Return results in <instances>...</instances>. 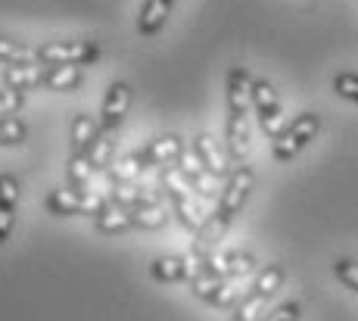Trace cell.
<instances>
[{"label": "cell", "instance_id": "1", "mask_svg": "<svg viewBox=\"0 0 358 321\" xmlns=\"http://www.w3.org/2000/svg\"><path fill=\"white\" fill-rule=\"evenodd\" d=\"M252 190H256V172H252V166H250V162H234L228 178H224V187L218 190L215 213H209L203 218L194 247L215 250V243L228 234L231 224L243 215V209H246V203H250Z\"/></svg>", "mask_w": 358, "mask_h": 321}, {"label": "cell", "instance_id": "2", "mask_svg": "<svg viewBox=\"0 0 358 321\" xmlns=\"http://www.w3.org/2000/svg\"><path fill=\"white\" fill-rule=\"evenodd\" d=\"M250 69L240 63L224 75V150L231 162H246L250 153Z\"/></svg>", "mask_w": 358, "mask_h": 321}, {"label": "cell", "instance_id": "3", "mask_svg": "<svg viewBox=\"0 0 358 321\" xmlns=\"http://www.w3.org/2000/svg\"><path fill=\"white\" fill-rule=\"evenodd\" d=\"M100 134L97 119L87 113H75L72 125H69V159H66V187L75 190H91V150Z\"/></svg>", "mask_w": 358, "mask_h": 321}, {"label": "cell", "instance_id": "4", "mask_svg": "<svg viewBox=\"0 0 358 321\" xmlns=\"http://www.w3.org/2000/svg\"><path fill=\"white\" fill-rule=\"evenodd\" d=\"M184 156H187V147H184L181 134H156L122 162V178H115V184L134 181V175H143L150 169H175Z\"/></svg>", "mask_w": 358, "mask_h": 321}, {"label": "cell", "instance_id": "5", "mask_svg": "<svg viewBox=\"0 0 358 321\" xmlns=\"http://www.w3.org/2000/svg\"><path fill=\"white\" fill-rule=\"evenodd\" d=\"M321 128H324V122H321V115L315 113V109H302V113H296L293 119L278 131V138L271 141V159L274 162H293L308 143L318 138Z\"/></svg>", "mask_w": 358, "mask_h": 321}, {"label": "cell", "instance_id": "6", "mask_svg": "<svg viewBox=\"0 0 358 321\" xmlns=\"http://www.w3.org/2000/svg\"><path fill=\"white\" fill-rule=\"evenodd\" d=\"M103 47L91 38H69V41H44L34 47V63L41 66H69V69H81V66L100 63Z\"/></svg>", "mask_w": 358, "mask_h": 321}, {"label": "cell", "instance_id": "7", "mask_svg": "<svg viewBox=\"0 0 358 321\" xmlns=\"http://www.w3.org/2000/svg\"><path fill=\"white\" fill-rule=\"evenodd\" d=\"M284 281H287L284 265H278V262L265 265V269L256 275L252 287L237 299V306L231 309V321H259L262 318V309H265L268 299H271L274 293L284 287Z\"/></svg>", "mask_w": 358, "mask_h": 321}, {"label": "cell", "instance_id": "8", "mask_svg": "<svg viewBox=\"0 0 358 321\" xmlns=\"http://www.w3.org/2000/svg\"><path fill=\"white\" fill-rule=\"evenodd\" d=\"M169 222L165 209H115L109 206L106 213L94 218V231L106 237H119L128 231H159Z\"/></svg>", "mask_w": 358, "mask_h": 321}, {"label": "cell", "instance_id": "9", "mask_svg": "<svg viewBox=\"0 0 358 321\" xmlns=\"http://www.w3.org/2000/svg\"><path fill=\"white\" fill-rule=\"evenodd\" d=\"M250 106H252V115H256V122H259V131L265 134L268 141H274L287 122H284V104H280L278 91H274V85L268 78H256V75H252Z\"/></svg>", "mask_w": 358, "mask_h": 321}, {"label": "cell", "instance_id": "10", "mask_svg": "<svg viewBox=\"0 0 358 321\" xmlns=\"http://www.w3.org/2000/svg\"><path fill=\"white\" fill-rule=\"evenodd\" d=\"M44 209L57 218H78V215H94L106 213L109 203L91 190H75V187H53L44 197Z\"/></svg>", "mask_w": 358, "mask_h": 321}, {"label": "cell", "instance_id": "11", "mask_svg": "<svg viewBox=\"0 0 358 321\" xmlns=\"http://www.w3.org/2000/svg\"><path fill=\"white\" fill-rule=\"evenodd\" d=\"M194 259L203 265L206 271H212L215 278H224V281H234V278H243L256 269V256L246 250H203L194 247Z\"/></svg>", "mask_w": 358, "mask_h": 321}, {"label": "cell", "instance_id": "12", "mask_svg": "<svg viewBox=\"0 0 358 321\" xmlns=\"http://www.w3.org/2000/svg\"><path fill=\"white\" fill-rule=\"evenodd\" d=\"M190 290L203 299L206 306H215V309H234L237 306V290L224 281V278H215L212 271H206L203 265L194 259V271H190Z\"/></svg>", "mask_w": 358, "mask_h": 321}, {"label": "cell", "instance_id": "13", "mask_svg": "<svg viewBox=\"0 0 358 321\" xmlns=\"http://www.w3.org/2000/svg\"><path fill=\"white\" fill-rule=\"evenodd\" d=\"M128 109H131V85H128L125 78H113L106 85V94H103V100H100V113H97L100 131L115 134L122 128V122H125Z\"/></svg>", "mask_w": 358, "mask_h": 321}, {"label": "cell", "instance_id": "14", "mask_svg": "<svg viewBox=\"0 0 358 321\" xmlns=\"http://www.w3.org/2000/svg\"><path fill=\"white\" fill-rule=\"evenodd\" d=\"M190 156H194V162L203 169L206 175H209L212 181H224V178H228V172H231L228 153H224V150L215 143V138H209L206 131H199L196 138L190 141Z\"/></svg>", "mask_w": 358, "mask_h": 321}, {"label": "cell", "instance_id": "15", "mask_svg": "<svg viewBox=\"0 0 358 321\" xmlns=\"http://www.w3.org/2000/svg\"><path fill=\"white\" fill-rule=\"evenodd\" d=\"M162 197L165 203L171 206V213L178 215V222L184 224V231H190V234H199V224H203V218L194 209V203H190V190L184 187L178 178H171L169 172H162Z\"/></svg>", "mask_w": 358, "mask_h": 321}, {"label": "cell", "instance_id": "16", "mask_svg": "<svg viewBox=\"0 0 358 321\" xmlns=\"http://www.w3.org/2000/svg\"><path fill=\"white\" fill-rule=\"evenodd\" d=\"M190 271H194V256H181V252L156 256L150 262V278L156 284H187Z\"/></svg>", "mask_w": 358, "mask_h": 321}, {"label": "cell", "instance_id": "17", "mask_svg": "<svg viewBox=\"0 0 358 321\" xmlns=\"http://www.w3.org/2000/svg\"><path fill=\"white\" fill-rule=\"evenodd\" d=\"M19 213V178L13 172H0V247L13 237Z\"/></svg>", "mask_w": 358, "mask_h": 321}, {"label": "cell", "instance_id": "18", "mask_svg": "<svg viewBox=\"0 0 358 321\" xmlns=\"http://www.w3.org/2000/svg\"><path fill=\"white\" fill-rule=\"evenodd\" d=\"M178 0H143L141 10H137V35L141 38H156L159 31L165 29V22L171 19V13H175Z\"/></svg>", "mask_w": 358, "mask_h": 321}, {"label": "cell", "instance_id": "19", "mask_svg": "<svg viewBox=\"0 0 358 321\" xmlns=\"http://www.w3.org/2000/svg\"><path fill=\"white\" fill-rule=\"evenodd\" d=\"M171 172H175V178L181 181L184 187L190 190V194H196L199 200H212V197H215V187H212V178L203 172V169L196 166V162H190L187 156H184V159L178 162V166L171 169Z\"/></svg>", "mask_w": 358, "mask_h": 321}, {"label": "cell", "instance_id": "20", "mask_svg": "<svg viewBox=\"0 0 358 321\" xmlns=\"http://www.w3.org/2000/svg\"><path fill=\"white\" fill-rule=\"evenodd\" d=\"M85 75L69 66H41V91H78Z\"/></svg>", "mask_w": 358, "mask_h": 321}, {"label": "cell", "instance_id": "21", "mask_svg": "<svg viewBox=\"0 0 358 321\" xmlns=\"http://www.w3.org/2000/svg\"><path fill=\"white\" fill-rule=\"evenodd\" d=\"M0 63H6V66H31L34 63V47H29L25 41L0 35Z\"/></svg>", "mask_w": 358, "mask_h": 321}, {"label": "cell", "instance_id": "22", "mask_svg": "<svg viewBox=\"0 0 358 321\" xmlns=\"http://www.w3.org/2000/svg\"><path fill=\"white\" fill-rule=\"evenodd\" d=\"M29 141V125L19 115H3L0 119V147H19Z\"/></svg>", "mask_w": 358, "mask_h": 321}, {"label": "cell", "instance_id": "23", "mask_svg": "<svg viewBox=\"0 0 358 321\" xmlns=\"http://www.w3.org/2000/svg\"><path fill=\"white\" fill-rule=\"evenodd\" d=\"M330 271H334V278L346 287V290L358 293V259H349V256L334 259V262H330Z\"/></svg>", "mask_w": 358, "mask_h": 321}, {"label": "cell", "instance_id": "24", "mask_svg": "<svg viewBox=\"0 0 358 321\" xmlns=\"http://www.w3.org/2000/svg\"><path fill=\"white\" fill-rule=\"evenodd\" d=\"M336 97H343L346 104H355L358 106V72H336L334 81H330Z\"/></svg>", "mask_w": 358, "mask_h": 321}, {"label": "cell", "instance_id": "25", "mask_svg": "<svg viewBox=\"0 0 358 321\" xmlns=\"http://www.w3.org/2000/svg\"><path fill=\"white\" fill-rule=\"evenodd\" d=\"M22 109H25V94L0 87V119H3V115H19Z\"/></svg>", "mask_w": 358, "mask_h": 321}, {"label": "cell", "instance_id": "26", "mask_svg": "<svg viewBox=\"0 0 358 321\" xmlns=\"http://www.w3.org/2000/svg\"><path fill=\"white\" fill-rule=\"evenodd\" d=\"M299 318H302V303L299 299H290V303L278 306V309L268 312V315L259 318V321H299Z\"/></svg>", "mask_w": 358, "mask_h": 321}]
</instances>
